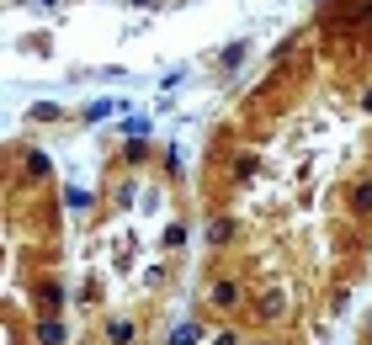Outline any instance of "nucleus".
<instances>
[{"mask_svg": "<svg viewBox=\"0 0 372 345\" xmlns=\"http://www.w3.org/2000/svg\"><path fill=\"white\" fill-rule=\"evenodd\" d=\"M170 340H176V345H197V340H203V330H197V324H181Z\"/></svg>", "mask_w": 372, "mask_h": 345, "instance_id": "obj_1", "label": "nucleus"}, {"mask_svg": "<svg viewBox=\"0 0 372 345\" xmlns=\"http://www.w3.org/2000/svg\"><path fill=\"white\" fill-rule=\"evenodd\" d=\"M357 202H361V213H372V186H361V191H357Z\"/></svg>", "mask_w": 372, "mask_h": 345, "instance_id": "obj_2", "label": "nucleus"}]
</instances>
